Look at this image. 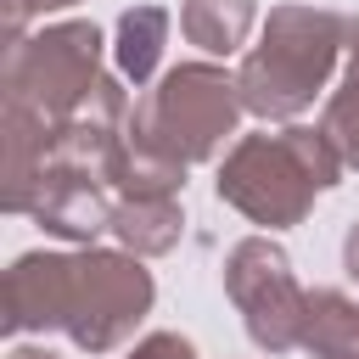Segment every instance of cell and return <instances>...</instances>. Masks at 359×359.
<instances>
[{"label": "cell", "mask_w": 359, "mask_h": 359, "mask_svg": "<svg viewBox=\"0 0 359 359\" xmlns=\"http://www.w3.org/2000/svg\"><path fill=\"white\" fill-rule=\"evenodd\" d=\"M39 280L34 325H67L84 348H112L151 303V275L129 258L90 252V258H22Z\"/></svg>", "instance_id": "2"}, {"label": "cell", "mask_w": 359, "mask_h": 359, "mask_svg": "<svg viewBox=\"0 0 359 359\" xmlns=\"http://www.w3.org/2000/svg\"><path fill=\"white\" fill-rule=\"evenodd\" d=\"M129 359H196V353H191V342H180V337H151V342H140Z\"/></svg>", "instance_id": "11"}, {"label": "cell", "mask_w": 359, "mask_h": 359, "mask_svg": "<svg viewBox=\"0 0 359 359\" xmlns=\"http://www.w3.org/2000/svg\"><path fill=\"white\" fill-rule=\"evenodd\" d=\"M163 34H168V11H157V6L123 11V22H118V67H123L135 84L151 79V67H157V56H163Z\"/></svg>", "instance_id": "8"}, {"label": "cell", "mask_w": 359, "mask_h": 359, "mask_svg": "<svg viewBox=\"0 0 359 359\" xmlns=\"http://www.w3.org/2000/svg\"><path fill=\"white\" fill-rule=\"evenodd\" d=\"M303 348L320 359H359V303L342 292H314L303 320Z\"/></svg>", "instance_id": "6"}, {"label": "cell", "mask_w": 359, "mask_h": 359, "mask_svg": "<svg viewBox=\"0 0 359 359\" xmlns=\"http://www.w3.org/2000/svg\"><path fill=\"white\" fill-rule=\"evenodd\" d=\"M112 230H118L129 247H140V252H163V247H174V236H180V213H174L163 196H135V202H123V208L112 213Z\"/></svg>", "instance_id": "9"}, {"label": "cell", "mask_w": 359, "mask_h": 359, "mask_svg": "<svg viewBox=\"0 0 359 359\" xmlns=\"http://www.w3.org/2000/svg\"><path fill=\"white\" fill-rule=\"evenodd\" d=\"M353 73H359V22H353Z\"/></svg>", "instance_id": "13"}, {"label": "cell", "mask_w": 359, "mask_h": 359, "mask_svg": "<svg viewBox=\"0 0 359 359\" xmlns=\"http://www.w3.org/2000/svg\"><path fill=\"white\" fill-rule=\"evenodd\" d=\"M325 140L337 146L342 163L359 168V73L348 79L342 95H331V107H325Z\"/></svg>", "instance_id": "10"}, {"label": "cell", "mask_w": 359, "mask_h": 359, "mask_svg": "<svg viewBox=\"0 0 359 359\" xmlns=\"http://www.w3.org/2000/svg\"><path fill=\"white\" fill-rule=\"evenodd\" d=\"M241 112V84L224 79L219 67H174L163 79V90H151L129 123V146L157 163L185 174V163L208 157Z\"/></svg>", "instance_id": "4"}, {"label": "cell", "mask_w": 359, "mask_h": 359, "mask_svg": "<svg viewBox=\"0 0 359 359\" xmlns=\"http://www.w3.org/2000/svg\"><path fill=\"white\" fill-rule=\"evenodd\" d=\"M224 286L236 297V309L247 314V331L258 348L286 353L303 342V320H309V297L292 280V264L275 241H241L224 264Z\"/></svg>", "instance_id": "5"}, {"label": "cell", "mask_w": 359, "mask_h": 359, "mask_svg": "<svg viewBox=\"0 0 359 359\" xmlns=\"http://www.w3.org/2000/svg\"><path fill=\"white\" fill-rule=\"evenodd\" d=\"M342 45V17L331 11H309V6H280L269 11L264 45L241 62V107L258 118H292L303 112L320 84L331 79Z\"/></svg>", "instance_id": "3"}, {"label": "cell", "mask_w": 359, "mask_h": 359, "mask_svg": "<svg viewBox=\"0 0 359 359\" xmlns=\"http://www.w3.org/2000/svg\"><path fill=\"white\" fill-rule=\"evenodd\" d=\"M180 28L191 34V45H202L213 56H230L252 28V0H185Z\"/></svg>", "instance_id": "7"}, {"label": "cell", "mask_w": 359, "mask_h": 359, "mask_svg": "<svg viewBox=\"0 0 359 359\" xmlns=\"http://www.w3.org/2000/svg\"><path fill=\"white\" fill-rule=\"evenodd\" d=\"M342 157L325 140V129H286V135H252L230 151L219 168V196L241 208L252 224H297L314 202V191L337 185Z\"/></svg>", "instance_id": "1"}, {"label": "cell", "mask_w": 359, "mask_h": 359, "mask_svg": "<svg viewBox=\"0 0 359 359\" xmlns=\"http://www.w3.org/2000/svg\"><path fill=\"white\" fill-rule=\"evenodd\" d=\"M342 258H348V275L359 280V224L348 230V247H342Z\"/></svg>", "instance_id": "12"}]
</instances>
